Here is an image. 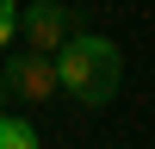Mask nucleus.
<instances>
[{
    "mask_svg": "<svg viewBox=\"0 0 155 149\" xmlns=\"http://www.w3.org/2000/svg\"><path fill=\"white\" fill-rule=\"evenodd\" d=\"M56 74H62V93L81 99V106H112V93H118L124 81V56L112 37L99 31H74L68 44L56 50Z\"/></svg>",
    "mask_w": 155,
    "mask_h": 149,
    "instance_id": "f257e3e1",
    "label": "nucleus"
},
{
    "mask_svg": "<svg viewBox=\"0 0 155 149\" xmlns=\"http://www.w3.org/2000/svg\"><path fill=\"white\" fill-rule=\"evenodd\" d=\"M6 93L31 99V106H44L50 93H62V74H56V56H50V50H31V44H25L19 56L6 62Z\"/></svg>",
    "mask_w": 155,
    "mask_h": 149,
    "instance_id": "f03ea898",
    "label": "nucleus"
},
{
    "mask_svg": "<svg viewBox=\"0 0 155 149\" xmlns=\"http://www.w3.org/2000/svg\"><path fill=\"white\" fill-rule=\"evenodd\" d=\"M19 31H25L31 50H50V56H56V50L68 44V12H62L56 0H37V6L19 12Z\"/></svg>",
    "mask_w": 155,
    "mask_h": 149,
    "instance_id": "7ed1b4c3",
    "label": "nucleus"
},
{
    "mask_svg": "<svg viewBox=\"0 0 155 149\" xmlns=\"http://www.w3.org/2000/svg\"><path fill=\"white\" fill-rule=\"evenodd\" d=\"M0 149H37V124H31V118H6V112H0Z\"/></svg>",
    "mask_w": 155,
    "mask_h": 149,
    "instance_id": "20e7f679",
    "label": "nucleus"
},
{
    "mask_svg": "<svg viewBox=\"0 0 155 149\" xmlns=\"http://www.w3.org/2000/svg\"><path fill=\"white\" fill-rule=\"evenodd\" d=\"M12 37H19V6H12V0H0V50H6Z\"/></svg>",
    "mask_w": 155,
    "mask_h": 149,
    "instance_id": "39448f33",
    "label": "nucleus"
},
{
    "mask_svg": "<svg viewBox=\"0 0 155 149\" xmlns=\"http://www.w3.org/2000/svg\"><path fill=\"white\" fill-rule=\"evenodd\" d=\"M0 112H6V68H0Z\"/></svg>",
    "mask_w": 155,
    "mask_h": 149,
    "instance_id": "423d86ee",
    "label": "nucleus"
}]
</instances>
